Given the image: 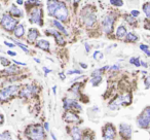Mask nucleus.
<instances>
[{
    "instance_id": "nucleus-1",
    "label": "nucleus",
    "mask_w": 150,
    "mask_h": 140,
    "mask_svg": "<svg viewBox=\"0 0 150 140\" xmlns=\"http://www.w3.org/2000/svg\"><path fill=\"white\" fill-rule=\"evenodd\" d=\"M27 13L29 15L30 23L35 24L40 27L43 26V9H41V5H37L27 9Z\"/></svg>"
},
{
    "instance_id": "nucleus-2",
    "label": "nucleus",
    "mask_w": 150,
    "mask_h": 140,
    "mask_svg": "<svg viewBox=\"0 0 150 140\" xmlns=\"http://www.w3.org/2000/svg\"><path fill=\"white\" fill-rule=\"evenodd\" d=\"M18 24L19 20L13 17L9 13H4L0 18V26L7 32H13Z\"/></svg>"
},
{
    "instance_id": "nucleus-3",
    "label": "nucleus",
    "mask_w": 150,
    "mask_h": 140,
    "mask_svg": "<svg viewBox=\"0 0 150 140\" xmlns=\"http://www.w3.org/2000/svg\"><path fill=\"white\" fill-rule=\"evenodd\" d=\"M26 136L29 140H43L45 138V133L42 126L31 125L26 130Z\"/></svg>"
},
{
    "instance_id": "nucleus-4",
    "label": "nucleus",
    "mask_w": 150,
    "mask_h": 140,
    "mask_svg": "<svg viewBox=\"0 0 150 140\" xmlns=\"http://www.w3.org/2000/svg\"><path fill=\"white\" fill-rule=\"evenodd\" d=\"M132 103V95L129 93H125L120 96H117L114 100L109 103V108L111 110H117L120 106H127Z\"/></svg>"
},
{
    "instance_id": "nucleus-5",
    "label": "nucleus",
    "mask_w": 150,
    "mask_h": 140,
    "mask_svg": "<svg viewBox=\"0 0 150 140\" xmlns=\"http://www.w3.org/2000/svg\"><path fill=\"white\" fill-rule=\"evenodd\" d=\"M20 86L18 85H11V86L5 87V88L0 90V102H6L9 99L19 93Z\"/></svg>"
},
{
    "instance_id": "nucleus-6",
    "label": "nucleus",
    "mask_w": 150,
    "mask_h": 140,
    "mask_svg": "<svg viewBox=\"0 0 150 140\" xmlns=\"http://www.w3.org/2000/svg\"><path fill=\"white\" fill-rule=\"evenodd\" d=\"M52 17L60 22H66L69 18V9H68V7H67L66 3L62 1V2L60 3V5L57 7L56 11H54Z\"/></svg>"
},
{
    "instance_id": "nucleus-7",
    "label": "nucleus",
    "mask_w": 150,
    "mask_h": 140,
    "mask_svg": "<svg viewBox=\"0 0 150 140\" xmlns=\"http://www.w3.org/2000/svg\"><path fill=\"white\" fill-rule=\"evenodd\" d=\"M137 125L142 129H148L150 126V106L144 108L142 113L137 117Z\"/></svg>"
},
{
    "instance_id": "nucleus-8",
    "label": "nucleus",
    "mask_w": 150,
    "mask_h": 140,
    "mask_svg": "<svg viewBox=\"0 0 150 140\" xmlns=\"http://www.w3.org/2000/svg\"><path fill=\"white\" fill-rule=\"evenodd\" d=\"M114 22L115 18L112 15H106L101 21V27L104 33L106 34H111V32L113 31V27H114Z\"/></svg>"
},
{
    "instance_id": "nucleus-9",
    "label": "nucleus",
    "mask_w": 150,
    "mask_h": 140,
    "mask_svg": "<svg viewBox=\"0 0 150 140\" xmlns=\"http://www.w3.org/2000/svg\"><path fill=\"white\" fill-rule=\"evenodd\" d=\"M82 18H83L84 25L86 28H93L97 22V17L93 11H88V7H84L82 11Z\"/></svg>"
},
{
    "instance_id": "nucleus-10",
    "label": "nucleus",
    "mask_w": 150,
    "mask_h": 140,
    "mask_svg": "<svg viewBox=\"0 0 150 140\" xmlns=\"http://www.w3.org/2000/svg\"><path fill=\"white\" fill-rule=\"evenodd\" d=\"M37 92V87L34 85H26L25 87L19 91V96L21 98H30V97L34 96Z\"/></svg>"
},
{
    "instance_id": "nucleus-11",
    "label": "nucleus",
    "mask_w": 150,
    "mask_h": 140,
    "mask_svg": "<svg viewBox=\"0 0 150 140\" xmlns=\"http://www.w3.org/2000/svg\"><path fill=\"white\" fill-rule=\"evenodd\" d=\"M116 137V131L113 125L107 124L103 128V140H114Z\"/></svg>"
},
{
    "instance_id": "nucleus-12",
    "label": "nucleus",
    "mask_w": 150,
    "mask_h": 140,
    "mask_svg": "<svg viewBox=\"0 0 150 140\" xmlns=\"http://www.w3.org/2000/svg\"><path fill=\"white\" fill-rule=\"evenodd\" d=\"M64 103V108L66 110H74V111H80L81 110V106L77 103V101L74 100V99H69V98H65L63 100Z\"/></svg>"
},
{
    "instance_id": "nucleus-13",
    "label": "nucleus",
    "mask_w": 150,
    "mask_h": 140,
    "mask_svg": "<svg viewBox=\"0 0 150 140\" xmlns=\"http://www.w3.org/2000/svg\"><path fill=\"white\" fill-rule=\"evenodd\" d=\"M45 33L47 34V36H54V40H56V42L59 44V45H64L65 44V39H64V37H63V35H62L61 32L50 28V29L45 30Z\"/></svg>"
},
{
    "instance_id": "nucleus-14",
    "label": "nucleus",
    "mask_w": 150,
    "mask_h": 140,
    "mask_svg": "<svg viewBox=\"0 0 150 140\" xmlns=\"http://www.w3.org/2000/svg\"><path fill=\"white\" fill-rule=\"evenodd\" d=\"M119 134L125 139H131L132 137V128L127 124H120L119 125Z\"/></svg>"
},
{
    "instance_id": "nucleus-15",
    "label": "nucleus",
    "mask_w": 150,
    "mask_h": 140,
    "mask_svg": "<svg viewBox=\"0 0 150 140\" xmlns=\"http://www.w3.org/2000/svg\"><path fill=\"white\" fill-rule=\"evenodd\" d=\"M40 36V32L38 31L36 28H30L28 30V34H27V41L31 44H34L37 41L38 37Z\"/></svg>"
},
{
    "instance_id": "nucleus-16",
    "label": "nucleus",
    "mask_w": 150,
    "mask_h": 140,
    "mask_svg": "<svg viewBox=\"0 0 150 140\" xmlns=\"http://www.w3.org/2000/svg\"><path fill=\"white\" fill-rule=\"evenodd\" d=\"M63 119H64V121L66 122V123H78V121H79L78 115L75 112L70 111V110H67L66 112H65Z\"/></svg>"
},
{
    "instance_id": "nucleus-17",
    "label": "nucleus",
    "mask_w": 150,
    "mask_h": 140,
    "mask_svg": "<svg viewBox=\"0 0 150 140\" xmlns=\"http://www.w3.org/2000/svg\"><path fill=\"white\" fill-rule=\"evenodd\" d=\"M25 25L24 24H18L16 26V28L13 29V36L16 38H19V39H22L25 35Z\"/></svg>"
},
{
    "instance_id": "nucleus-18",
    "label": "nucleus",
    "mask_w": 150,
    "mask_h": 140,
    "mask_svg": "<svg viewBox=\"0 0 150 140\" xmlns=\"http://www.w3.org/2000/svg\"><path fill=\"white\" fill-rule=\"evenodd\" d=\"M8 13L11 14V15L13 16V17L17 18V19H20V18H23L24 17L23 11H22L21 9H19V7H18L16 4H13L11 7H9Z\"/></svg>"
},
{
    "instance_id": "nucleus-19",
    "label": "nucleus",
    "mask_w": 150,
    "mask_h": 140,
    "mask_svg": "<svg viewBox=\"0 0 150 140\" xmlns=\"http://www.w3.org/2000/svg\"><path fill=\"white\" fill-rule=\"evenodd\" d=\"M35 44H36V46H37L38 48L44 50V52L50 53V41H47V40H44V39H40V40H38V41H36Z\"/></svg>"
},
{
    "instance_id": "nucleus-20",
    "label": "nucleus",
    "mask_w": 150,
    "mask_h": 140,
    "mask_svg": "<svg viewBox=\"0 0 150 140\" xmlns=\"http://www.w3.org/2000/svg\"><path fill=\"white\" fill-rule=\"evenodd\" d=\"M52 25L54 26V28H56L59 32H61V33L64 34V35L68 36V31H67L66 28L63 26L62 22H60V21H58V20L54 19V20H52Z\"/></svg>"
},
{
    "instance_id": "nucleus-21",
    "label": "nucleus",
    "mask_w": 150,
    "mask_h": 140,
    "mask_svg": "<svg viewBox=\"0 0 150 140\" xmlns=\"http://www.w3.org/2000/svg\"><path fill=\"white\" fill-rule=\"evenodd\" d=\"M70 135L72 137V140H81L82 139V133L79 128L74 127L70 130Z\"/></svg>"
},
{
    "instance_id": "nucleus-22",
    "label": "nucleus",
    "mask_w": 150,
    "mask_h": 140,
    "mask_svg": "<svg viewBox=\"0 0 150 140\" xmlns=\"http://www.w3.org/2000/svg\"><path fill=\"white\" fill-rule=\"evenodd\" d=\"M127 33V27L123 25H120L116 28V31H115V35L118 39H123L125 37Z\"/></svg>"
},
{
    "instance_id": "nucleus-23",
    "label": "nucleus",
    "mask_w": 150,
    "mask_h": 140,
    "mask_svg": "<svg viewBox=\"0 0 150 140\" xmlns=\"http://www.w3.org/2000/svg\"><path fill=\"white\" fill-rule=\"evenodd\" d=\"M125 42H129V43H134V42L138 41L139 40V37H138L137 34L133 33V32H129V33H127L125 37L123 38Z\"/></svg>"
},
{
    "instance_id": "nucleus-24",
    "label": "nucleus",
    "mask_w": 150,
    "mask_h": 140,
    "mask_svg": "<svg viewBox=\"0 0 150 140\" xmlns=\"http://www.w3.org/2000/svg\"><path fill=\"white\" fill-rule=\"evenodd\" d=\"M142 9H143L146 17L150 20V1H147V2L144 3V4L142 5Z\"/></svg>"
},
{
    "instance_id": "nucleus-25",
    "label": "nucleus",
    "mask_w": 150,
    "mask_h": 140,
    "mask_svg": "<svg viewBox=\"0 0 150 140\" xmlns=\"http://www.w3.org/2000/svg\"><path fill=\"white\" fill-rule=\"evenodd\" d=\"M11 41L13 42V43L16 44V45H18V46H19V48H21L22 50H24V52H25V53H27V54H28V53L30 52V50H29V48H28V46L26 45V44H24V43H22V42L18 41V40L13 39V38H11Z\"/></svg>"
},
{
    "instance_id": "nucleus-26",
    "label": "nucleus",
    "mask_w": 150,
    "mask_h": 140,
    "mask_svg": "<svg viewBox=\"0 0 150 140\" xmlns=\"http://www.w3.org/2000/svg\"><path fill=\"white\" fill-rule=\"evenodd\" d=\"M103 78H102V75H99V76H93L92 80H91V82L94 87H98L99 85L102 82Z\"/></svg>"
},
{
    "instance_id": "nucleus-27",
    "label": "nucleus",
    "mask_w": 150,
    "mask_h": 140,
    "mask_svg": "<svg viewBox=\"0 0 150 140\" xmlns=\"http://www.w3.org/2000/svg\"><path fill=\"white\" fill-rule=\"evenodd\" d=\"M81 86H82V85L80 84V82H76V84H74L72 87H71L70 91L72 93H74V94H78V93H79V91H80V88H81Z\"/></svg>"
},
{
    "instance_id": "nucleus-28",
    "label": "nucleus",
    "mask_w": 150,
    "mask_h": 140,
    "mask_svg": "<svg viewBox=\"0 0 150 140\" xmlns=\"http://www.w3.org/2000/svg\"><path fill=\"white\" fill-rule=\"evenodd\" d=\"M0 140H13V138H11L9 132L5 131L3 133H0Z\"/></svg>"
},
{
    "instance_id": "nucleus-29",
    "label": "nucleus",
    "mask_w": 150,
    "mask_h": 140,
    "mask_svg": "<svg viewBox=\"0 0 150 140\" xmlns=\"http://www.w3.org/2000/svg\"><path fill=\"white\" fill-rule=\"evenodd\" d=\"M129 63H131V64H133V65H135L136 67L141 66V61H140V59L138 58V57H133V58H131Z\"/></svg>"
},
{
    "instance_id": "nucleus-30",
    "label": "nucleus",
    "mask_w": 150,
    "mask_h": 140,
    "mask_svg": "<svg viewBox=\"0 0 150 140\" xmlns=\"http://www.w3.org/2000/svg\"><path fill=\"white\" fill-rule=\"evenodd\" d=\"M0 63H1V65L4 67H8L9 65H11V61H9L7 58L2 57V56H0Z\"/></svg>"
},
{
    "instance_id": "nucleus-31",
    "label": "nucleus",
    "mask_w": 150,
    "mask_h": 140,
    "mask_svg": "<svg viewBox=\"0 0 150 140\" xmlns=\"http://www.w3.org/2000/svg\"><path fill=\"white\" fill-rule=\"evenodd\" d=\"M125 21H127L129 24H131V25H135L136 24V18L133 17V16H131V15H127L125 16Z\"/></svg>"
},
{
    "instance_id": "nucleus-32",
    "label": "nucleus",
    "mask_w": 150,
    "mask_h": 140,
    "mask_svg": "<svg viewBox=\"0 0 150 140\" xmlns=\"http://www.w3.org/2000/svg\"><path fill=\"white\" fill-rule=\"evenodd\" d=\"M110 4L116 7H121L123 5V1L122 0H110Z\"/></svg>"
},
{
    "instance_id": "nucleus-33",
    "label": "nucleus",
    "mask_w": 150,
    "mask_h": 140,
    "mask_svg": "<svg viewBox=\"0 0 150 140\" xmlns=\"http://www.w3.org/2000/svg\"><path fill=\"white\" fill-rule=\"evenodd\" d=\"M103 54L100 52V50H96V52L94 53V55H93V58L95 59V60H102L103 59Z\"/></svg>"
},
{
    "instance_id": "nucleus-34",
    "label": "nucleus",
    "mask_w": 150,
    "mask_h": 140,
    "mask_svg": "<svg viewBox=\"0 0 150 140\" xmlns=\"http://www.w3.org/2000/svg\"><path fill=\"white\" fill-rule=\"evenodd\" d=\"M103 69L102 68H100V69H96V70H94L93 71V73H92V77L93 76H99V75H102L103 74Z\"/></svg>"
},
{
    "instance_id": "nucleus-35",
    "label": "nucleus",
    "mask_w": 150,
    "mask_h": 140,
    "mask_svg": "<svg viewBox=\"0 0 150 140\" xmlns=\"http://www.w3.org/2000/svg\"><path fill=\"white\" fill-rule=\"evenodd\" d=\"M144 85H145V88L146 89H149L150 88V75L146 76V78L144 80Z\"/></svg>"
},
{
    "instance_id": "nucleus-36",
    "label": "nucleus",
    "mask_w": 150,
    "mask_h": 140,
    "mask_svg": "<svg viewBox=\"0 0 150 140\" xmlns=\"http://www.w3.org/2000/svg\"><path fill=\"white\" fill-rule=\"evenodd\" d=\"M67 74H68V75H72V74H81V71H80V70H77V69H74V70H68Z\"/></svg>"
},
{
    "instance_id": "nucleus-37",
    "label": "nucleus",
    "mask_w": 150,
    "mask_h": 140,
    "mask_svg": "<svg viewBox=\"0 0 150 140\" xmlns=\"http://www.w3.org/2000/svg\"><path fill=\"white\" fill-rule=\"evenodd\" d=\"M131 16H133V17H135V18H138L140 16V11H137V9H133V11H131Z\"/></svg>"
},
{
    "instance_id": "nucleus-38",
    "label": "nucleus",
    "mask_w": 150,
    "mask_h": 140,
    "mask_svg": "<svg viewBox=\"0 0 150 140\" xmlns=\"http://www.w3.org/2000/svg\"><path fill=\"white\" fill-rule=\"evenodd\" d=\"M81 140H94V138H93V136L91 134H84V136L82 137Z\"/></svg>"
},
{
    "instance_id": "nucleus-39",
    "label": "nucleus",
    "mask_w": 150,
    "mask_h": 140,
    "mask_svg": "<svg viewBox=\"0 0 150 140\" xmlns=\"http://www.w3.org/2000/svg\"><path fill=\"white\" fill-rule=\"evenodd\" d=\"M140 50H143V52H146L147 50H149V46L146 45V44H140Z\"/></svg>"
},
{
    "instance_id": "nucleus-40",
    "label": "nucleus",
    "mask_w": 150,
    "mask_h": 140,
    "mask_svg": "<svg viewBox=\"0 0 150 140\" xmlns=\"http://www.w3.org/2000/svg\"><path fill=\"white\" fill-rule=\"evenodd\" d=\"M4 44L6 46H9V48H15L16 44L13 43V42H9V41H4Z\"/></svg>"
},
{
    "instance_id": "nucleus-41",
    "label": "nucleus",
    "mask_w": 150,
    "mask_h": 140,
    "mask_svg": "<svg viewBox=\"0 0 150 140\" xmlns=\"http://www.w3.org/2000/svg\"><path fill=\"white\" fill-rule=\"evenodd\" d=\"M84 48H86V53H90L91 52V45L88 43V42H86V43H84Z\"/></svg>"
},
{
    "instance_id": "nucleus-42",
    "label": "nucleus",
    "mask_w": 150,
    "mask_h": 140,
    "mask_svg": "<svg viewBox=\"0 0 150 140\" xmlns=\"http://www.w3.org/2000/svg\"><path fill=\"white\" fill-rule=\"evenodd\" d=\"M43 71H44V74H45V75H47L48 73H50V72H52V70H50V69H48L47 67H43Z\"/></svg>"
},
{
    "instance_id": "nucleus-43",
    "label": "nucleus",
    "mask_w": 150,
    "mask_h": 140,
    "mask_svg": "<svg viewBox=\"0 0 150 140\" xmlns=\"http://www.w3.org/2000/svg\"><path fill=\"white\" fill-rule=\"evenodd\" d=\"M119 68H120V66L119 65H113V66H111L110 67V69L111 70H119Z\"/></svg>"
},
{
    "instance_id": "nucleus-44",
    "label": "nucleus",
    "mask_w": 150,
    "mask_h": 140,
    "mask_svg": "<svg viewBox=\"0 0 150 140\" xmlns=\"http://www.w3.org/2000/svg\"><path fill=\"white\" fill-rule=\"evenodd\" d=\"M15 62V64H17V65H20V66H26V63H23V62H19V61H13Z\"/></svg>"
},
{
    "instance_id": "nucleus-45",
    "label": "nucleus",
    "mask_w": 150,
    "mask_h": 140,
    "mask_svg": "<svg viewBox=\"0 0 150 140\" xmlns=\"http://www.w3.org/2000/svg\"><path fill=\"white\" fill-rule=\"evenodd\" d=\"M7 54H8V55H9V56H13V57L17 56V53L13 52V50H7Z\"/></svg>"
},
{
    "instance_id": "nucleus-46",
    "label": "nucleus",
    "mask_w": 150,
    "mask_h": 140,
    "mask_svg": "<svg viewBox=\"0 0 150 140\" xmlns=\"http://www.w3.org/2000/svg\"><path fill=\"white\" fill-rule=\"evenodd\" d=\"M3 123H4V117L0 113V125H2Z\"/></svg>"
},
{
    "instance_id": "nucleus-47",
    "label": "nucleus",
    "mask_w": 150,
    "mask_h": 140,
    "mask_svg": "<svg viewBox=\"0 0 150 140\" xmlns=\"http://www.w3.org/2000/svg\"><path fill=\"white\" fill-rule=\"evenodd\" d=\"M59 76H60V78H61L62 80H65V78H66L65 74H64V73H62V72H61V73H59Z\"/></svg>"
},
{
    "instance_id": "nucleus-48",
    "label": "nucleus",
    "mask_w": 150,
    "mask_h": 140,
    "mask_svg": "<svg viewBox=\"0 0 150 140\" xmlns=\"http://www.w3.org/2000/svg\"><path fill=\"white\" fill-rule=\"evenodd\" d=\"M145 28L148 30H150V21L149 22H145Z\"/></svg>"
},
{
    "instance_id": "nucleus-49",
    "label": "nucleus",
    "mask_w": 150,
    "mask_h": 140,
    "mask_svg": "<svg viewBox=\"0 0 150 140\" xmlns=\"http://www.w3.org/2000/svg\"><path fill=\"white\" fill-rule=\"evenodd\" d=\"M44 128H45L46 131H50V124H48V123H44Z\"/></svg>"
},
{
    "instance_id": "nucleus-50",
    "label": "nucleus",
    "mask_w": 150,
    "mask_h": 140,
    "mask_svg": "<svg viewBox=\"0 0 150 140\" xmlns=\"http://www.w3.org/2000/svg\"><path fill=\"white\" fill-rule=\"evenodd\" d=\"M79 65H80V67H82L83 69H86V68H88V65L84 64V63H79Z\"/></svg>"
},
{
    "instance_id": "nucleus-51",
    "label": "nucleus",
    "mask_w": 150,
    "mask_h": 140,
    "mask_svg": "<svg viewBox=\"0 0 150 140\" xmlns=\"http://www.w3.org/2000/svg\"><path fill=\"white\" fill-rule=\"evenodd\" d=\"M141 65L144 67V68H147V67H148L147 63H146V62H143V61H141Z\"/></svg>"
},
{
    "instance_id": "nucleus-52",
    "label": "nucleus",
    "mask_w": 150,
    "mask_h": 140,
    "mask_svg": "<svg viewBox=\"0 0 150 140\" xmlns=\"http://www.w3.org/2000/svg\"><path fill=\"white\" fill-rule=\"evenodd\" d=\"M17 4H18V5L24 4V0H17Z\"/></svg>"
},
{
    "instance_id": "nucleus-53",
    "label": "nucleus",
    "mask_w": 150,
    "mask_h": 140,
    "mask_svg": "<svg viewBox=\"0 0 150 140\" xmlns=\"http://www.w3.org/2000/svg\"><path fill=\"white\" fill-rule=\"evenodd\" d=\"M81 0H73V2H74V4H78V3L80 2Z\"/></svg>"
},
{
    "instance_id": "nucleus-54",
    "label": "nucleus",
    "mask_w": 150,
    "mask_h": 140,
    "mask_svg": "<svg viewBox=\"0 0 150 140\" xmlns=\"http://www.w3.org/2000/svg\"><path fill=\"white\" fill-rule=\"evenodd\" d=\"M144 53H145V54L147 55L148 57H150V50H147L146 52H144Z\"/></svg>"
},
{
    "instance_id": "nucleus-55",
    "label": "nucleus",
    "mask_w": 150,
    "mask_h": 140,
    "mask_svg": "<svg viewBox=\"0 0 150 140\" xmlns=\"http://www.w3.org/2000/svg\"><path fill=\"white\" fill-rule=\"evenodd\" d=\"M52 91H54V94H56V92H57V87L56 86L52 88Z\"/></svg>"
},
{
    "instance_id": "nucleus-56",
    "label": "nucleus",
    "mask_w": 150,
    "mask_h": 140,
    "mask_svg": "<svg viewBox=\"0 0 150 140\" xmlns=\"http://www.w3.org/2000/svg\"><path fill=\"white\" fill-rule=\"evenodd\" d=\"M52 139H54V140H57V138H56V135H54V133H52Z\"/></svg>"
},
{
    "instance_id": "nucleus-57",
    "label": "nucleus",
    "mask_w": 150,
    "mask_h": 140,
    "mask_svg": "<svg viewBox=\"0 0 150 140\" xmlns=\"http://www.w3.org/2000/svg\"><path fill=\"white\" fill-rule=\"evenodd\" d=\"M34 60H35V62L40 63V60H39V59H37V58H34Z\"/></svg>"
},
{
    "instance_id": "nucleus-58",
    "label": "nucleus",
    "mask_w": 150,
    "mask_h": 140,
    "mask_svg": "<svg viewBox=\"0 0 150 140\" xmlns=\"http://www.w3.org/2000/svg\"><path fill=\"white\" fill-rule=\"evenodd\" d=\"M64 1H65V2H70L71 0H64Z\"/></svg>"
},
{
    "instance_id": "nucleus-59",
    "label": "nucleus",
    "mask_w": 150,
    "mask_h": 140,
    "mask_svg": "<svg viewBox=\"0 0 150 140\" xmlns=\"http://www.w3.org/2000/svg\"><path fill=\"white\" fill-rule=\"evenodd\" d=\"M149 140H150V139H149Z\"/></svg>"
}]
</instances>
